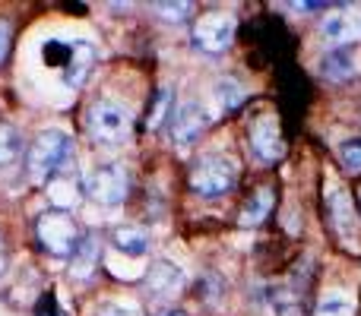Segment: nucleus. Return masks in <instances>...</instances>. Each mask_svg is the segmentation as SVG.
<instances>
[{"label": "nucleus", "mask_w": 361, "mask_h": 316, "mask_svg": "<svg viewBox=\"0 0 361 316\" xmlns=\"http://www.w3.org/2000/svg\"><path fill=\"white\" fill-rule=\"evenodd\" d=\"M42 57L51 70H61V80L67 86H76L92 67L95 44L86 38H48L42 44Z\"/></svg>", "instance_id": "f257e3e1"}, {"label": "nucleus", "mask_w": 361, "mask_h": 316, "mask_svg": "<svg viewBox=\"0 0 361 316\" xmlns=\"http://www.w3.org/2000/svg\"><path fill=\"white\" fill-rule=\"evenodd\" d=\"M86 127L92 133V139L105 146H121L130 139V130H133V118L124 105L111 99H102L89 108V118H86Z\"/></svg>", "instance_id": "f03ea898"}, {"label": "nucleus", "mask_w": 361, "mask_h": 316, "mask_svg": "<svg viewBox=\"0 0 361 316\" xmlns=\"http://www.w3.org/2000/svg\"><path fill=\"white\" fill-rule=\"evenodd\" d=\"M70 149H73V139H70L67 130H57V127L42 130L38 139L32 143V149H29V174L35 180L51 177V174L67 161Z\"/></svg>", "instance_id": "7ed1b4c3"}, {"label": "nucleus", "mask_w": 361, "mask_h": 316, "mask_svg": "<svg viewBox=\"0 0 361 316\" xmlns=\"http://www.w3.org/2000/svg\"><path fill=\"white\" fill-rule=\"evenodd\" d=\"M235 180H238L235 161L228 156H219V152L203 156L190 171V187L200 196H222V193H228L235 187Z\"/></svg>", "instance_id": "20e7f679"}, {"label": "nucleus", "mask_w": 361, "mask_h": 316, "mask_svg": "<svg viewBox=\"0 0 361 316\" xmlns=\"http://www.w3.org/2000/svg\"><path fill=\"white\" fill-rule=\"evenodd\" d=\"M35 234H38V244H42L51 256H73L76 247H80L76 225L70 222L67 215H61V212H44V215H38Z\"/></svg>", "instance_id": "39448f33"}, {"label": "nucleus", "mask_w": 361, "mask_h": 316, "mask_svg": "<svg viewBox=\"0 0 361 316\" xmlns=\"http://www.w3.org/2000/svg\"><path fill=\"white\" fill-rule=\"evenodd\" d=\"M86 193L99 206H121L127 196V171L121 165H99L89 171L86 177Z\"/></svg>", "instance_id": "423d86ee"}, {"label": "nucleus", "mask_w": 361, "mask_h": 316, "mask_svg": "<svg viewBox=\"0 0 361 316\" xmlns=\"http://www.w3.org/2000/svg\"><path fill=\"white\" fill-rule=\"evenodd\" d=\"M231 38H235V19L228 13H203L193 25V42L203 51H212V54L228 48Z\"/></svg>", "instance_id": "0eeeda50"}, {"label": "nucleus", "mask_w": 361, "mask_h": 316, "mask_svg": "<svg viewBox=\"0 0 361 316\" xmlns=\"http://www.w3.org/2000/svg\"><path fill=\"white\" fill-rule=\"evenodd\" d=\"M250 149L257 152L260 161H279L286 146H282V137H279V124H276L273 114H263L250 124Z\"/></svg>", "instance_id": "6e6552de"}, {"label": "nucleus", "mask_w": 361, "mask_h": 316, "mask_svg": "<svg viewBox=\"0 0 361 316\" xmlns=\"http://www.w3.org/2000/svg\"><path fill=\"white\" fill-rule=\"evenodd\" d=\"M146 288L152 291V298H175V294L184 288V272L175 266V263H169V260H159V263H152L149 269H146Z\"/></svg>", "instance_id": "1a4fd4ad"}, {"label": "nucleus", "mask_w": 361, "mask_h": 316, "mask_svg": "<svg viewBox=\"0 0 361 316\" xmlns=\"http://www.w3.org/2000/svg\"><path fill=\"white\" fill-rule=\"evenodd\" d=\"M324 38L326 42H336V44H345V42H361V10H339V13H330L324 19Z\"/></svg>", "instance_id": "9d476101"}, {"label": "nucleus", "mask_w": 361, "mask_h": 316, "mask_svg": "<svg viewBox=\"0 0 361 316\" xmlns=\"http://www.w3.org/2000/svg\"><path fill=\"white\" fill-rule=\"evenodd\" d=\"M203 127H206L203 105H197V101H184V105L178 108V114H175V139L180 146L193 143V139L203 133Z\"/></svg>", "instance_id": "9b49d317"}, {"label": "nucleus", "mask_w": 361, "mask_h": 316, "mask_svg": "<svg viewBox=\"0 0 361 316\" xmlns=\"http://www.w3.org/2000/svg\"><path fill=\"white\" fill-rule=\"evenodd\" d=\"M330 212H333V222H336V231L343 241H355L358 237V222H355V212H352V203L345 193H330Z\"/></svg>", "instance_id": "f8f14e48"}, {"label": "nucleus", "mask_w": 361, "mask_h": 316, "mask_svg": "<svg viewBox=\"0 0 361 316\" xmlns=\"http://www.w3.org/2000/svg\"><path fill=\"white\" fill-rule=\"evenodd\" d=\"M111 244H114V250L137 260V256H143L149 250V234L143 228H133V225H121V228H114Z\"/></svg>", "instance_id": "ddd939ff"}, {"label": "nucleus", "mask_w": 361, "mask_h": 316, "mask_svg": "<svg viewBox=\"0 0 361 316\" xmlns=\"http://www.w3.org/2000/svg\"><path fill=\"white\" fill-rule=\"evenodd\" d=\"M355 70H358L355 54L345 48H336V51L320 57V73H324L326 80H345V76H352Z\"/></svg>", "instance_id": "4468645a"}, {"label": "nucleus", "mask_w": 361, "mask_h": 316, "mask_svg": "<svg viewBox=\"0 0 361 316\" xmlns=\"http://www.w3.org/2000/svg\"><path fill=\"white\" fill-rule=\"evenodd\" d=\"M273 203H276L273 190H269V187H260V190H257L254 196L244 203V209H241V225H244V228H257V225H260L263 218L273 212Z\"/></svg>", "instance_id": "2eb2a0df"}, {"label": "nucleus", "mask_w": 361, "mask_h": 316, "mask_svg": "<svg viewBox=\"0 0 361 316\" xmlns=\"http://www.w3.org/2000/svg\"><path fill=\"white\" fill-rule=\"evenodd\" d=\"M212 95H216V114H225V111H235V108L244 105V99H247V92L241 89V82L235 80H219L216 89H212Z\"/></svg>", "instance_id": "dca6fc26"}, {"label": "nucleus", "mask_w": 361, "mask_h": 316, "mask_svg": "<svg viewBox=\"0 0 361 316\" xmlns=\"http://www.w3.org/2000/svg\"><path fill=\"white\" fill-rule=\"evenodd\" d=\"M48 199L57 206V209H73L80 203V190H76L73 177H54L48 184Z\"/></svg>", "instance_id": "f3484780"}, {"label": "nucleus", "mask_w": 361, "mask_h": 316, "mask_svg": "<svg viewBox=\"0 0 361 316\" xmlns=\"http://www.w3.org/2000/svg\"><path fill=\"white\" fill-rule=\"evenodd\" d=\"M19 152H23V137H19V130L13 124L0 120V168H10L13 161L19 158Z\"/></svg>", "instance_id": "a211bd4d"}, {"label": "nucleus", "mask_w": 361, "mask_h": 316, "mask_svg": "<svg viewBox=\"0 0 361 316\" xmlns=\"http://www.w3.org/2000/svg\"><path fill=\"white\" fill-rule=\"evenodd\" d=\"M352 313H355V304L345 294H336V291L326 294L317 307V316H352Z\"/></svg>", "instance_id": "6ab92c4d"}, {"label": "nucleus", "mask_w": 361, "mask_h": 316, "mask_svg": "<svg viewBox=\"0 0 361 316\" xmlns=\"http://www.w3.org/2000/svg\"><path fill=\"white\" fill-rule=\"evenodd\" d=\"M95 253H99L95 241H80V247H76V253H73V275H89L92 272Z\"/></svg>", "instance_id": "aec40b11"}, {"label": "nucleus", "mask_w": 361, "mask_h": 316, "mask_svg": "<svg viewBox=\"0 0 361 316\" xmlns=\"http://www.w3.org/2000/svg\"><path fill=\"white\" fill-rule=\"evenodd\" d=\"M339 158H343V168L352 174L361 171V137H352L339 146Z\"/></svg>", "instance_id": "412c9836"}, {"label": "nucleus", "mask_w": 361, "mask_h": 316, "mask_svg": "<svg viewBox=\"0 0 361 316\" xmlns=\"http://www.w3.org/2000/svg\"><path fill=\"white\" fill-rule=\"evenodd\" d=\"M171 99H175V92H171V89H159L156 105H152L149 120H146V127H149V130H156V127L165 120V114H169V108H171Z\"/></svg>", "instance_id": "4be33fe9"}, {"label": "nucleus", "mask_w": 361, "mask_h": 316, "mask_svg": "<svg viewBox=\"0 0 361 316\" xmlns=\"http://www.w3.org/2000/svg\"><path fill=\"white\" fill-rule=\"evenodd\" d=\"M269 301H273L276 316H298V304H295L292 294L282 291V288H273V291H269Z\"/></svg>", "instance_id": "5701e85b"}, {"label": "nucleus", "mask_w": 361, "mask_h": 316, "mask_svg": "<svg viewBox=\"0 0 361 316\" xmlns=\"http://www.w3.org/2000/svg\"><path fill=\"white\" fill-rule=\"evenodd\" d=\"M156 10H159V16L169 19V23H180V19L187 16V10H190V4H159Z\"/></svg>", "instance_id": "b1692460"}, {"label": "nucleus", "mask_w": 361, "mask_h": 316, "mask_svg": "<svg viewBox=\"0 0 361 316\" xmlns=\"http://www.w3.org/2000/svg\"><path fill=\"white\" fill-rule=\"evenodd\" d=\"M95 316H137L130 304H118V301H105V304L95 310Z\"/></svg>", "instance_id": "393cba45"}, {"label": "nucleus", "mask_w": 361, "mask_h": 316, "mask_svg": "<svg viewBox=\"0 0 361 316\" xmlns=\"http://www.w3.org/2000/svg\"><path fill=\"white\" fill-rule=\"evenodd\" d=\"M10 38H13V23L10 19H0V63L10 54Z\"/></svg>", "instance_id": "a878e982"}, {"label": "nucleus", "mask_w": 361, "mask_h": 316, "mask_svg": "<svg viewBox=\"0 0 361 316\" xmlns=\"http://www.w3.org/2000/svg\"><path fill=\"white\" fill-rule=\"evenodd\" d=\"M6 272V250H4V241H0V275Z\"/></svg>", "instance_id": "bb28decb"}, {"label": "nucleus", "mask_w": 361, "mask_h": 316, "mask_svg": "<svg viewBox=\"0 0 361 316\" xmlns=\"http://www.w3.org/2000/svg\"><path fill=\"white\" fill-rule=\"evenodd\" d=\"M162 316H187L184 310H169V313H162Z\"/></svg>", "instance_id": "cd10ccee"}, {"label": "nucleus", "mask_w": 361, "mask_h": 316, "mask_svg": "<svg viewBox=\"0 0 361 316\" xmlns=\"http://www.w3.org/2000/svg\"><path fill=\"white\" fill-rule=\"evenodd\" d=\"M358 199H361V190H358Z\"/></svg>", "instance_id": "c85d7f7f"}]
</instances>
